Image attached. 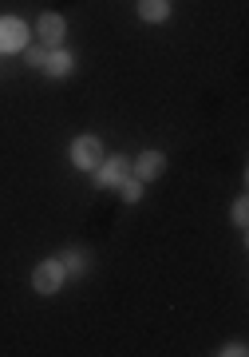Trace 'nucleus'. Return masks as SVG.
I'll use <instances>...</instances> for the list:
<instances>
[{
	"instance_id": "nucleus-5",
	"label": "nucleus",
	"mask_w": 249,
	"mask_h": 357,
	"mask_svg": "<svg viewBox=\"0 0 249 357\" xmlns=\"http://www.w3.org/2000/svg\"><path fill=\"white\" fill-rule=\"evenodd\" d=\"M127 171H131V159L115 155V159H107L103 167H95V178H99V187H119L127 178Z\"/></svg>"
},
{
	"instance_id": "nucleus-9",
	"label": "nucleus",
	"mask_w": 249,
	"mask_h": 357,
	"mask_svg": "<svg viewBox=\"0 0 249 357\" xmlns=\"http://www.w3.org/2000/svg\"><path fill=\"white\" fill-rule=\"evenodd\" d=\"M119 195H123L127 203H138V199H143V183H138V178H131V175H127L123 183H119Z\"/></svg>"
},
{
	"instance_id": "nucleus-1",
	"label": "nucleus",
	"mask_w": 249,
	"mask_h": 357,
	"mask_svg": "<svg viewBox=\"0 0 249 357\" xmlns=\"http://www.w3.org/2000/svg\"><path fill=\"white\" fill-rule=\"evenodd\" d=\"M63 262L60 258H48V262H40L36 270H32V286H36V294H44V298H51V294L63 286Z\"/></svg>"
},
{
	"instance_id": "nucleus-2",
	"label": "nucleus",
	"mask_w": 249,
	"mask_h": 357,
	"mask_svg": "<svg viewBox=\"0 0 249 357\" xmlns=\"http://www.w3.org/2000/svg\"><path fill=\"white\" fill-rule=\"evenodd\" d=\"M99 159H103V147H99V139H95V135H79V139L72 143L75 171H95V167H99Z\"/></svg>"
},
{
	"instance_id": "nucleus-12",
	"label": "nucleus",
	"mask_w": 249,
	"mask_h": 357,
	"mask_svg": "<svg viewBox=\"0 0 249 357\" xmlns=\"http://www.w3.org/2000/svg\"><path fill=\"white\" fill-rule=\"evenodd\" d=\"M44 60H48V48H32L28 52V64L32 68H44Z\"/></svg>"
},
{
	"instance_id": "nucleus-6",
	"label": "nucleus",
	"mask_w": 249,
	"mask_h": 357,
	"mask_svg": "<svg viewBox=\"0 0 249 357\" xmlns=\"http://www.w3.org/2000/svg\"><path fill=\"white\" fill-rule=\"evenodd\" d=\"M162 171H166V159H162V151H143V155L135 159L138 183H150V178H159Z\"/></svg>"
},
{
	"instance_id": "nucleus-3",
	"label": "nucleus",
	"mask_w": 249,
	"mask_h": 357,
	"mask_svg": "<svg viewBox=\"0 0 249 357\" xmlns=\"http://www.w3.org/2000/svg\"><path fill=\"white\" fill-rule=\"evenodd\" d=\"M63 32H67V24H63L60 13H44V16H40L36 36H40V44H44V48H60V44H63Z\"/></svg>"
},
{
	"instance_id": "nucleus-11",
	"label": "nucleus",
	"mask_w": 249,
	"mask_h": 357,
	"mask_svg": "<svg viewBox=\"0 0 249 357\" xmlns=\"http://www.w3.org/2000/svg\"><path fill=\"white\" fill-rule=\"evenodd\" d=\"M230 215H234V222H237V227H246V218H249V203H246V199H237Z\"/></svg>"
},
{
	"instance_id": "nucleus-7",
	"label": "nucleus",
	"mask_w": 249,
	"mask_h": 357,
	"mask_svg": "<svg viewBox=\"0 0 249 357\" xmlns=\"http://www.w3.org/2000/svg\"><path fill=\"white\" fill-rule=\"evenodd\" d=\"M72 68H75L72 52H63V48H51V52H48V60H44V72H48V76H56V79L72 76Z\"/></svg>"
},
{
	"instance_id": "nucleus-8",
	"label": "nucleus",
	"mask_w": 249,
	"mask_h": 357,
	"mask_svg": "<svg viewBox=\"0 0 249 357\" xmlns=\"http://www.w3.org/2000/svg\"><path fill=\"white\" fill-rule=\"evenodd\" d=\"M138 16L147 24H162L170 16V0H138Z\"/></svg>"
},
{
	"instance_id": "nucleus-13",
	"label": "nucleus",
	"mask_w": 249,
	"mask_h": 357,
	"mask_svg": "<svg viewBox=\"0 0 249 357\" xmlns=\"http://www.w3.org/2000/svg\"><path fill=\"white\" fill-rule=\"evenodd\" d=\"M222 357H246V345H225V349H218Z\"/></svg>"
},
{
	"instance_id": "nucleus-10",
	"label": "nucleus",
	"mask_w": 249,
	"mask_h": 357,
	"mask_svg": "<svg viewBox=\"0 0 249 357\" xmlns=\"http://www.w3.org/2000/svg\"><path fill=\"white\" fill-rule=\"evenodd\" d=\"M60 262H63V274H67V278H79V274L88 270V262H83V258L75 255V250H72L67 258H60Z\"/></svg>"
},
{
	"instance_id": "nucleus-4",
	"label": "nucleus",
	"mask_w": 249,
	"mask_h": 357,
	"mask_svg": "<svg viewBox=\"0 0 249 357\" xmlns=\"http://www.w3.org/2000/svg\"><path fill=\"white\" fill-rule=\"evenodd\" d=\"M28 44V28L16 16H0V52H20Z\"/></svg>"
}]
</instances>
